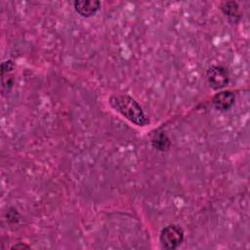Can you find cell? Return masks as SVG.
<instances>
[{
    "label": "cell",
    "instance_id": "1",
    "mask_svg": "<svg viewBox=\"0 0 250 250\" xmlns=\"http://www.w3.org/2000/svg\"><path fill=\"white\" fill-rule=\"evenodd\" d=\"M109 104L116 111L138 126H146L149 123L139 103L128 95H113L109 98Z\"/></svg>",
    "mask_w": 250,
    "mask_h": 250
},
{
    "label": "cell",
    "instance_id": "2",
    "mask_svg": "<svg viewBox=\"0 0 250 250\" xmlns=\"http://www.w3.org/2000/svg\"><path fill=\"white\" fill-rule=\"evenodd\" d=\"M159 240L164 249H176L184 240V230L177 225H169L161 230Z\"/></svg>",
    "mask_w": 250,
    "mask_h": 250
},
{
    "label": "cell",
    "instance_id": "3",
    "mask_svg": "<svg viewBox=\"0 0 250 250\" xmlns=\"http://www.w3.org/2000/svg\"><path fill=\"white\" fill-rule=\"evenodd\" d=\"M207 79L212 88H223L229 83L228 70L224 66L213 65L207 71Z\"/></svg>",
    "mask_w": 250,
    "mask_h": 250
},
{
    "label": "cell",
    "instance_id": "4",
    "mask_svg": "<svg viewBox=\"0 0 250 250\" xmlns=\"http://www.w3.org/2000/svg\"><path fill=\"white\" fill-rule=\"evenodd\" d=\"M234 95L230 91H221L217 93L212 100L214 106L219 110H228L234 104Z\"/></svg>",
    "mask_w": 250,
    "mask_h": 250
},
{
    "label": "cell",
    "instance_id": "5",
    "mask_svg": "<svg viewBox=\"0 0 250 250\" xmlns=\"http://www.w3.org/2000/svg\"><path fill=\"white\" fill-rule=\"evenodd\" d=\"M75 11L83 17H91L99 9L101 3L95 0H79L73 3Z\"/></svg>",
    "mask_w": 250,
    "mask_h": 250
},
{
    "label": "cell",
    "instance_id": "6",
    "mask_svg": "<svg viewBox=\"0 0 250 250\" xmlns=\"http://www.w3.org/2000/svg\"><path fill=\"white\" fill-rule=\"evenodd\" d=\"M151 144L152 146L159 149V150H166L169 148L170 146V142H169V139L167 138V136L164 134V133H159L157 135H155L153 138H152V141H151Z\"/></svg>",
    "mask_w": 250,
    "mask_h": 250
},
{
    "label": "cell",
    "instance_id": "7",
    "mask_svg": "<svg viewBox=\"0 0 250 250\" xmlns=\"http://www.w3.org/2000/svg\"><path fill=\"white\" fill-rule=\"evenodd\" d=\"M222 10L224 11V13L231 19H235L237 17H239V9L237 6V3L235 2H228L225 3L222 7Z\"/></svg>",
    "mask_w": 250,
    "mask_h": 250
},
{
    "label": "cell",
    "instance_id": "8",
    "mask_svg": "<svg viewBox=\"0 0 250 250\" xmlns=\"http://www.w3.org/2000/svg\"><path fill=\"white\" fill-rule=\"evenodd\" d=\"M14 62L12 61H6L2 62L1 64V74H4L5 72H8L14 68Z\"/></svg>",
    "mask_w": 250,
    "mask_h": 250
},
{
    "label": "cell",
    "instance_id": "9",
    "mask_svg": "<svg viewBox=\"0 0 250 250\" xmlns=\"http://www.w3.org/2000/svg\"><path fill=\"white\" fill-rule=\"evenodd\" d=\"M13 249H18V248H29V246H27V245H25V244H16V245H14L13 247H12Z\"/></svg>",
    "mask_w": 250,
    "mask_h": 250
}]
</instances>
